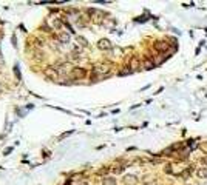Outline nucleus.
Returning a JSON list of instances; mask_svg holds the SVG:
<instances>
[{
    "label": "nucleus",
    "mask_w": 207,
    "mask_h": 185,
    "mask_svg": "<svg viewBox=\"0 0 207 185\" xmlns=\"http://www.w3.org/2000/svg\"><path fill=\"white\" fill-rule=\"evenodd\" d=\"M53 25H54V28H60V26H62V22H60L59 18H54V20H53Z\"/></svg>",
    "instance_id": "13"
},
{
    "label": "nucleus",
    "mask_w": 207,
    "mask_h": 185,
    "mask_svg": "<svg viewBox=\"0 0 207 185\" xmlns=\"http://www.w3.org/2000/svg\"><path fill=\"white\" fill-rule=\"evenodd\" d=\"M153 181H155V179H153L151 176H145V177L142 179V182H144V184H151Z\"/></svg>",
    "instance_id": "12"
},
{
    "label": "nucleus",
    "mask_w": 207,
    "mask_h": 185,
    "mask_svg": "<svg viewBox=\"0 0 207 185\" xmlns=\"http://www.w3.org/2000/svg\"><path fill=\"white\" fill-rule=\"evenodd\" d=\"M196 176H198L199 179H203V181H207V168H206V166H203V168H198V171H196Z\"/></svg>",
    "instance_id": "3"
},
{
    "label": "nucleus",
    "mask_w": 207,
    "mask_h": 185,
    "mask_svg": "<svg viewBox=\"0 0 207 185\" xmlns=\"http://www.w3.org/2000/svg\"><path fill=\"white\" fill-rule=\"evenodd\" d=\"M59 39H60V42H62V43H67L70 37H68V34H65V33H63V34H60V36H59Z\"/></svg>",
    "instance_id": "11"
},
{
    "label": "nucleus",
    "mask_w": 207,
    "mask_h": 185,
    "mask_svg": "<svg viewBox=\"0 0 207 185\" xmlns=\"http://www.w3.org/2000/svg\"><path fill=\"white\" fill-rule=\"evenodd\" d=\"M136 182H138V179H136L133 174L125 176V179H124V184H125V185H136Z\"/></svg>",
    "instance_id": "6"
},
{
    "label": "nucleus",
    "mask_w": 207,
    "mask_h": 185,
    "mask_svg": "<svg viewBox=\"0 0 207 185\" xmlns=\"http://www.w3.org/2000/svg\"><path fill=\"white\" fill-rule=\"evenodd\" d=\"M138 66H139V62H138V59H136V57H134V59H133L132 62H130V70H136V68H138Z\"/></svg>",
    "instance_id": "9"
},
{
    "label": "nucleus",
    "mask_w": 207,
    "mask_h": 185,
    "mask_svg": "<svg viewBox=\"0 0 207 185\" xmlns=\"http://www.w3.org/2000/svg\"><path fill=\"white\" fill-rule=\"evenodd\" d=\"M43 74H45L46 77H50V79H56L57 77V71L54 68H46V70L43 71Z\"/></svg>",
    "instance_id": "5"
},
{
    "label": "nucleus",
    "mask_w": 207,
    "mask_h": 185,
    "mask_svg": "<svg viewBox=\"0 0 207 185\" xmlns=\"http://www.w3.org/2000/svg\"><path fill=\"white\" fill-rule=\"evenodd\" d=\"M101 50H110L112 48V43L107 40V39H102V40H99V45H97Z\"/></svg>",
    "instance_id": "4"
},
{
    "label": "nucleus",
    "mask_w": 207,
    "mask_h": 185,
    "mask_svg": "<svg viewBox=\"0 0 207 185\" xmlns=\"http://www.w3.org/2000/svg\"><path fill=\"white\" fill-rule=\"evenodd\" d=\"M102 184L104 185H116V179H113V177H105Z\"/></svg>",
    "instance_id": "8"
},
{
    "label": "nucleus",
    "mask_w": 207,
    "mask_h": 185,
    "mask_svg": "<svg viewBox=\"0 0 207 185\" xmlns=\"http://www.w3.org/2000/svg\"><path fill=\"white\" fill-rule=\"evenodd\" d=\"M155 50H156V51L164 53V51H167V50H169V43H167V42H164V40H159V42H156V43H155Z\"/></svg>",
    "instance_id": "1"
},
{
    "label": "nucleus",
    "mask_w": 207,
    "mask_h": 185,
    "mask_svg": "<svg viewBox=\"0 0 207 185\" xmlns=\"http://www.w3.org/2000/svg\"><path fill=\"white\" fill-rule=\"evenodd\" d=\"M153 66H155V63L150 62V60H145V62H144V68H145V70H151Z\"/></svg>",
    "instance_id": "10"
},
{
    "label": "nucleus",
    "mask_w": 207,
    "mask_h": 185,
    "mask_svg": "<svg viewBox=\"0 0 207 185\" xmlns=\"http://www.w3.org/2000/svg\"><path fill=\"white\" fill-rule=\"evenodd\" d=\"M0 62H2V57H0Z\"/></svg>",
    "instance_id": "16"
},
{
    "label": "nucleus",
    "mask_w": 207,
    "mask_h": 185,
    "mask_svg": "<svg viewBox=\"0 0 207 185\" xmlns=\"http://www.w3.org/2000/svg\"><path fill=\"white\" fill-rule=\"evenodd\" d=\"M77 42H80V45H82V46H87V40H85V39H82V37H80V39H77Z\"/></svg>",
    "instance_id": "15"
},
{
    "label": "nucleus",
    "mask_w": 207,
    "mask_h": 185,
    "mask_svg": "<svg viewBox=\"0 0 207 185\" xmlns=\"http://www.w3.org/2000/svg\"><path fill=\"white\" fill-rule=\"evenodd\" d=\"M94 73H96V74L108 73V66H107V65H97V66L94 68Z\"/></svg>",
    "instance_id": "7"
},
{
    "label": "nucleus",
    "mask_w": 207,
    "mask_h": 185,
    "mask_svg": "<svg viewBox=\"0 0 207 185\" xmlns=\"http://www.w3.org/2000/svg\"><path fill=\"white\" fill-rule=\"evenodd\" d=\"M85 74H87V71H85L84 68H74L73 73H71V76H73L74 79H82V77H85Z\"/></svg>",
    "instance_id": "2"
},
{
    "label": "nucleus",
    "mask_w": 207,
    "mask_h": 185,
    "mask_svg": "<svg viewBox=\"0 0 207 185\" xmlns=\"http://www.w3.org/2000/svg\"><path fill=\"white\" fill-rule=\"evenodd\" d=\"M130 73H132V70H130V68H125V70L119 71V74H121V76H127V74H130Z\"/></svg>",
    "instance_id": "14"
}]
</instances>
